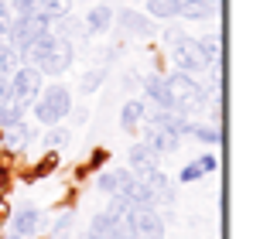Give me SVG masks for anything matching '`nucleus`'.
Returning <instances> with one entry per match:
<instances>
[{
	"instance_id": "f257e3e1",
	"label": "nucleus",
	"mask_w": 253,
	"mask_h": 239,
	"mask_svg": "<svg viewBox=\"0 0 253 239\" xmlns=\"http://www.w3.org/2000/svg\"><path fill=\"white\" fill-rule=\"evenodd\" d=\"M72 55H76V51H72V41L48 31V35H42V38L28 48L24 58H31V65H38V72L62 76V72H69V65H72Z\"/></svg>"
},
{
	"instance_id": "f03ea898",
	"label": "nucleus",
	"mask_w": 253,
	"mask_h": 239,
	"mask_svg": "<svg viewBox=\"0 0 253 239\" xmlns=\"http://www.w3.org/2000/svg\"><path fill=\"white\" fill-rule=\"evenodd\" d=\"M165 89H168L171 110H178L181 117H188L192 110H199L206 103V92L199 89V82L192 79L188 72H171L168 79H165Z\"/></svg>"
},
{
	"instance_id": "7ed1b4c3",
	"label": "nucleus",
	"mask_w": 253,
	"mask_h": 239,
	"mask_svg": "<svg viewBox=\"0 0 253 239\" xmlns=\"http://www.w3.org/2000/svg\"><path fill=\"white\" fill-rule=\"evenodd\" d=\"M38 92H42V72H38V65H17V72L10 76V106L17 110V113H24L35 99H38Z\"/></svg>"
},
{
	"instance_id": "20e7f679",
	"label": "nucleus",
	"mask_w": 253,
	"mask_h": 239,
	"mask_svg": "<svg viewBox=\"0 0 253 239\" xmlns=\"http://www.w3.org/2000/svg\"><path fill=\"white\" fill-rule=\"evenodd\" d=\"M31 106H35L38 123L55 126L62 117H69V113H72V96H69V89H65V85H48V92H38V99H35Z\"/></svg>"
},
{
	"instance_id": "39448f33",
	"label": "nucleus",
	"mask_w": 253,
	"mask_h": 239,
	"mask_svg": "<svg viewBox=\"0 0 253 239\" xmlns=\"http://www.w3.org/2000/svg\"><path fill=\"white\" fill-rule=\"evenodd\" d=\"M130 229H133V239H165V219L151 205H140L130 212Z\"/></svg>"
},
{
	"instance_id": "423d86ee",
	"label": "nucleus",
	"mask_w": 253,
	"mask_h": 239,
	"mask_svg": "<svg viewBox=\"0 0 253 239\" xmlns=\"http://www.w3.org/2000/svg\"><path fill=\"white\" fill-rule=\"evenodd\" d=\"M137 181L147 188V195L151 201L158 205H174V188H171V181L165 178V171H158V167H151V171H144V174H137Z\"/></svg>"
},
{
	"instance_id": "0eeeda50",
	"label": "nucleus",
	"mask_w": 253,
	"mask_h": 239,
	"mask_svg": "<svg viewBox=\"0 0 253 239\" xmlns=\"http://www.w3.org/2000/svg\"><path fill=\"white\" fill-rule=\"evenodd\" d=\"M144 144H147L154 154H174V151L181 147V137L171 133V130H165V126H158V123H151L147 133H144Z\"/></svg>"
},
{
	"instance_id": "6e6552de",
	"label": "nucleus",
	"mask_w": 253,
	"mask_h": 239,
	"mask_svg": "<svg viewBox=\"0 0 253 239\" xmlns=\"http://www.w3.org/2000/svg\"><path fill=\"white\" fill-rule=\"evenodd\" d=\"M171 55H174V62H178L181 72H199V69H206V62H202V55H199V48H195L192 38H181L171 48Z\"/></svg>"
},
{
	"instance_id": "1a4fd4ad",
	"label": "nucleus",
	"mask_w": 253,
	"mask_h": 239,
	"mask_svg": "<svg viewBox=\"0 0 253 239\" xmlns=\"http://www.w3.org/2000/svg\"><path fill=\"white\" fill-rule=\"evenodd\" d=\"M130 181H133L130 171H103L96 185H99V192H106V195L113 199V195H124L126 188H130Z\"/></svg>"
},
{
	"instance_id": "9d476101",
	"label": "nucleus",
	"mask_w": 253,
	"mask_h": 239,
	"mask_svg": "<svg viewBox=\"0 0 253 239\" xmlns=\"http://www.w3.org/2000/svg\"><path fill=\"white\" fill-rule=\"evenodd\" d=\"M38 226H42V212H38V208H31V205H28V208H21V212H17V215H14V233H17V236H35V233H38Z\"/></svg>"
},
{
	"instance_id": "9b49d317",
	"label": "nucleus",
	"mask_w": 253,
	"mask_h": 239,
	"mask_svg": "<svg viewBox=\"0 0 253 239\" xmlns=\"http://www.w3.org/2000/svg\"><path fill=\"white\" fill-rule=\"evenodd\" d=\"M130 167H133V174H144V171L158 167V154L140 140V144H133V147H130Z\"/></svg>"
},
{
	"instance_id": "f8f14e48",
	"label": "nucleus",
	"mask_w": 253,
	"mask_h": 239,
	"mask_svg": "<svg viewBox=\"0 0 253 239\" xmlns=\"http://www.w3.org/2000/svg\"><path fill=\"white\" fill-rule=\"evenodd\" d=\"M110 24H113V10L106 3H99L85 17V35H103V31H110Z\"/></svg>"
},
{
	"instance_id": "ddd939ff",
	"label": "nucleus",
	"mask_w": 253,
	"mask_h": 239,
	"mask_svg": "<svg viewBox=\"0 0 253 239\" xmlns=\"http://www.w3.org/2000/svg\"><path fill=\"white\" fill-rule=\"evenodd\" d=\"M89 239H124V236H120V229H117L113 215H110V212H103V215H96V219L89 222Z\"/></svg>"
},
{
	"instance_id": "4468645a",
	"label": "nucleus",
	"mask_w": 253,
	"mask_h": 239,
	"mask_svg": "<svg viewBox=\"0 0 253 239\" xmlns=\"http://www.w3.org/2000/svg\"><path fill=\"white\" fill-rule=\"evenodd\" d=\"M178 17L206 21V17H212V3L209 0H178Z\"/></svg>"
},
{
	"instance_id": "2eb2a0df",
	"label": "nucleus",
	"mask_w": 253,
	"mask_h": 239,
	"mask_svg": "<svg viewBox=\"0 0 253 239\" xmlns=\"http://www.w3.org/2000/svg\"><path fill=\"white\" fill-rule=\"evenodd\" d=\"M144 92H147V99H154V106H158V110H171V99H168V89H165V79L147 76V79H144Z\"/></svg>"
},
{
	"instance_id": "dca6fc26",
	"label": "nucleus",
	"mask_w": 253,
	"mask_h": 239,
	"mask_svg": "<svg viewBox=\"0 0 253 239\" xmlns=\"http://www.w3.org/2000/svg\"><path fill=\"white\" fill-rule=\"evenodd\" d=\"M117 17H120V24H124L130 35H154V24L147 17H140L137 10H120Z\"/></svg>"
},
{
	"instance_id": "f3484780",
	"label": "nucleus",
	"mask_w": 253,
	"mask_h": 239,
	"mask_svg": "<svg viewBox=\"0 0 253 239\" xmlns=\"http://www.w3.org/2000/svg\"><path fill=\"white\" fill-rule=\"evenodd\" d=\"M140 120H144V103H140V99H126L124 110H120V126L130 133V130L140 126Z\"/></svg>"
},
{
	"instance_id": "a211bd4d",
	"label": "nucleus",
	"mask_w": 253,
	"mask_h": 239,
	"mask_svg": "<svg viewBox=\"0 0 253 239\" xmlns=\"http://www.w3.org/2000/svg\"><path fill=\"white\" fill-rule=\"evenodd\" d=\"M21 62H24L21 51H17L10 41H0V76H14Z\"/></svg>"
},
{
	"instance_id": "6ab92c4d",
	"label": "nucleus",
	"mask_w": 253,
	"mask_h": 239,
	"mask_svg": "<svg viewBox=\"0 0 253 239\" xmlns=\"http://www.w3.org/2000/svg\"><path fill=\"white\" fill-rule=\"evenodd\" d=\"M147 3V14L151 17H178V0H144Z\"/></svg>"
},
{
	"instance_id": "aec40b11",
	"label": "nucleus",
	"mask_w": 253,
	"mask_h": 239,
	"mask_svg": "<svg viewBox=\"0 0 253 239\" xmlns=\"http://www.w3.org/2000/svg\"><path fill=\"white\" fill-rule=\"evenodd\" d=\"M185 133H192L195 140H202V144H219V130L209 126V123H188L185 126Z\"/></svg>"
},
{
	"instance_id": "412c9836",
	"label": "nucleus",
	"mask_w": 253,
	"mask_h": 239,
	"mask_svg": "<svg viewBox=\"0 0 253 239\" xmlns=\"http://www.w3.org/2000/svg\"><path fill=\"white\" fill-rule=\"evenodd\" d=\"M195 48H199V55H202V62H206V65L219 58V38H215V35H206V38H199V41H195Z\"/></svg>"
},
{
	"instance_id": "4be33fe9",
	"label": "nucleus",
	"mask_w": 253,
	"mask_h": 239,
	"mask_svg": "<svg viewBox=\"0 0 253 239\" xmlns=\"http://www.w3.org/2000/svg\"><path fill=\"white\" fill-rule=\"evenodd\" d=\"M69 10H72V0H44V17L48 21H62V17H69Z\"/></svg>"
},
{
	"instance_id": "5701e85b",
	"label": "nucleus",
	"mask_w": 253,
	"mask_h": 239,
	"mask_svg": "<svg viewBox=\"0 0 253 239\" xmlns=\"http://www.w3.org/2000/svg\"><path fill=\"white\" fill-rule=\"evenodd\" d=\"M7 133H10V147H14V151H17V147H24V144H28L31 137H35V130H31V126L24 123V120H21L17 126H10Z\"/></svg>"
},
{
	"instance_id": "b1692460",
	"label": "nucleus",
	"mask_w": 253,
	"mask_h": 239,
	"mask_svg": "<svg viewBox=\"0 0 253 239\" xmlns=\"http://www.w3.org/2000/svg\"><path fill=\"white\" fill-rule=\"evenodd\" d=\"M62 144H69V130L55 126V130L44 133V147H48V151H55V147H62Z\"/></svg>"
},
{
	"instance_id": "393cba45",
	"label": "nucleus",
	"mask_w": 253,
	"mask_h": 239,
	"mask_svg": "<svg viewBox=\"0 0 253 239\" xmlns=\"http://www.w3.org/2000/svg\"><path fill=\"white\" fill-rule=\"evenodd\" d=\"M72 222H76V212H65V215L55 222V233H51V239H69V229H72Z\"/></svg>"
},
{
	"instance_id": "a878e982",
	"label": "nucleus",
	"mask_w": 253,
	"mask_h": 239,
	"mask_svg": "<svg viewBox=\"0 0 253 239\" xmlns=\"http://www.w3.org/2000/svg\"><path fill=\"white\" fill-rule=\"evenodd\" d=\"M202 174H206V171H202V164H199V160H192V164H185V167H181L178 181H181V185H188V181H199Z\"/></svg>"
},
{
	"instance_id": "bb28decb",
	"label": "nucleus",
	"mask_w": 253,
	"mask_h": 239,
	"mask_svg": "<svg viewBox=\"0 0 253 239\" xmlns=\"http://www.w3.org/2000/svg\"><path fill=\"white\" fill-rule=\"evenodd\" d=\"M99 82H103V72H89V76L83 79V92H92Z\"/></svg>"
},
{
	"instance_id": "cd10ccee",
	"label": "nucleus",
	"mask_w": 253,
	"mask_h": 239,
	"mask_svg": "<svg viewBox=\"0 0 253 239\" xmlns=\"http://www.w3.org/2000/svg\"><path fill=\"white\" fill-rule=\"evenodd\" d=\"M10 103V76H0V106Z\"/></svg>"
},
{
	"instance_id": "c85d7f7f",
	"label": "nucleus",
	"mask_w": 253,
	"mask_h": 239,
	"mask_svg": "<svg viewBox=\"0 0 253 239\" xmlns=\"http://www.w3.org/2000/svg\"><path fill=\"white\" fill-rule=\"evenodd\" d=\"M55 164H58V158H55V154H48V158H44L42 164H38V167H35V174H48V171H51V167H55Z\"/></svg>"
},
{
	"instance_id": "c756f323",
	"label": "nucleus",
	"mask_w": 253,
	"mask_h": 239,
	"mask_svg": "<svg viewBox=\"0 0 253 239\" xmlns=\"http://www.w3.org/2000/svg\"><path fill=\"white\" fill-rule=\"evenodd\" d=\"M181 38H185V31H181V28H168V31H165V41H168L171 48H174Z\"/></svg>"
},
{
	"instance_id": "7c9ffc66",
	"label": "nucleus",
	"mask_w": 253,
	"mask_h": 239,
	"mask_svg": "<svg viewBox=\"0 0 253 239\" xmlns=\"http://www.w3.org/2000/svg\"><path fill=\"white\" fill-rule=\"evenodd\" d=\"M199 164H202V171L209 174V171H215V164H219V160H215V154H202V158H199Z\"/></svg>"
},
{
	"instance_id": "2f4dec72",
	"label": "nucleus",
	"mask_w": 253,
	"mask_h": 239,
	"mask_svg": "<svg viewBox=\"0 0 253 239\" xmlns=\"http://www.w3.org/2000/svg\"><path fill=\"white\" fill-rule=\"evenodd\" d=\"M103 160H106V151H103V147H96V151H92V167H96V164H103Z\"/></svg>"
},
{
	"instance_id": "473e14b6",
	"label": "nucleus",
	"mask_w": 253,
	"mask_h": 239,
	"mask_svg": "<svg viewBox=\"0 0 253 239\" xmlns=\"http://www.w3.org/2000/svg\"><path fill=\"white\" fill-rule=\"evenodd\" d=\"M3 239H28V236H17V233H14V236H3Z\"/></svg>"
},
{
	"instance_id": "72a5a7b5",
	"label": "nucleus",
	"mask_w": 253,
	"mask_h": 239,
	"mask_svg": "<svg viewBox=\"0 0 253 239\" xmlns=\"http://www.w3.org/2000/svg\"><path fill=\"white\" fill-rule=\"evenodd\" d=\"M0 185H3V171H0Z\"/></svg>"
}]
</instances>
